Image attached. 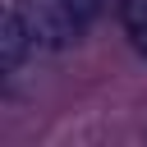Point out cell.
<instances>
[{"label": "cell", "mask_w": 147, "mask_h": 147, "mask_svg": "<svg viewBox=\"0 0 147 147\" xmlns=\"http://www.w3.org/2000/svg\"><path fill=\"white\" fill-rule=\"evenodd\" d=\"M14 5H18L23 23H28V32H32V46H37L41 55L69 51V46H78L83 32H87V28L69 14L64 0H14Z\"/></svg>", "instance_id": "1"}, {"label": "cell", "mask_w": 147, "mask_h": 147, "mask_svg": "<svg viewBox=\"0 0 147 147\" xmlns=\"http://www.w3.org/2000/svg\"><path fill=\"white\" fill-rule=\"evenodd\" d=\"M69 5V14L83 23V28H92L96 18H106L110 9H124V0H64Z\"/></svg>", "instance_id": "4"}, {"label": "cell", "mask_w": 147, "mask_h": 147, "mask_svg": "<svg viewBox=\"0 0 147 147\" xmlns=\"http://www.w3.org/2000/svg\"><path fill=\"white\" fill-rule=\"evenodd\" d=\"M124 32L138 55H147V0H124Z\"/></svg>", "instance_id": "3"}, {"label": "cell", "mask_w": 147, "mask_h": 147, "mask_svg": "<svg viewBox=\"0 0 147 147\" xmlns=\"http://www.w3.org/2000/svg\"><path fill=\"white\" fill-rule=\"evenodd\" d=\"M32 51H37V46H32V32H28L23 14H18V5H9V9H5V23H0V69L14 74Z\"/></svg>", "instance_id": "2"}]
</instances>
